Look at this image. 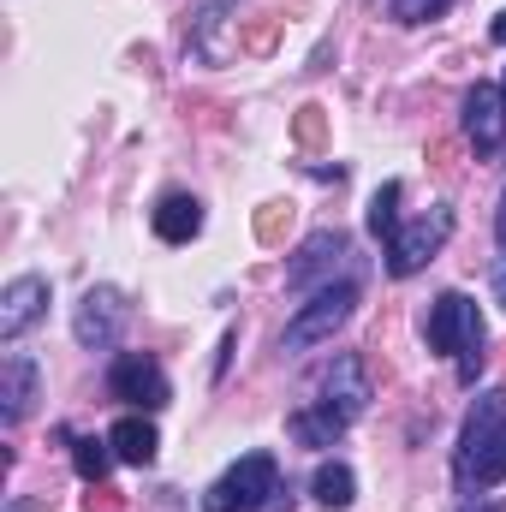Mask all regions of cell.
<instances>
[{"label": "cell", "instance_id": "cell-4", "mask_svg": "<svg viewBox=\"0 0 506 512\" xmlns=\"http://www.w3.org/2000/svg\"><path fill=\"white\" fill-rule=\"evenodd\" d=\"M274 489H280L274 453H245L239 465H227V477H215L203 489V512H262Z\"/></svg>", "mask_w": 506, "mask_h": 512}, {"label": "cell", "instance_id": "cell-13", "mask_svg": "<svg viewBox=\"0 0 506 512\" xmlns=\"http://www.w3.org/2000/svg\"><path fill=\"white\" fill-rule=\"evenodd\" d=\"M149 221H155V239H161V245H191V239L203 233V203H197L191 191H167Z\"/></svg>", "mask_w": 506, "mask_h": 512}, {"label": "cell", "instance_id": "cell-7", "mask_svg": "<svg viewBox=\"0 0 506 512\" xmlns=\"http://www.w3.org/2000/svg\"><path fill=\"white\" fill-rule=\"evenodd\" d=\"M126 292L120 286H90L72 310V334L84 352H114L120 346V328H126Z\"/></svg>", "mask_w": 506, "mask_h": 512}, {"label": "cell", "instance_id": "cell-11", "mask_svg": "<svg viewBox=\"0 0 506 512\" xmlns=\"http://www.w3.org/2000/svg\"><path fill=\"white\" fill-rule=\"evenodd\" d=\"M465 137H471V149H477L483 161L506 149V96H501V84H477V90L465 96Z\"/></svg>", "mask_w": 506, "mask_h": 512}, {"label": "cell", "instance_id": "cell-16", "mask_svg": "<svg viewBox=\"0 0 506 512\" xmlns=\"http://www.w3.org/2000/svg\"><path fill=\"white\" fill-rule=\"evenodd\" d=\"M310 495H316L328 512H346L352 501H358V477H352V465H346V459H322L316 477H310Z\"/></svg>", "mask_w": 506, "mask_h": 512}, {"label": "cell", "instance_id": "cell-14", "mask_svg": "<svg viewBox=\"0 0 506 512\" xmlns=\"http://www.w3.org/2000/svg\"><path fill=\"white\" fill-rule=\"evenodd\" d=\"M286 429H292V441H298V447H334V441H340V435H346L352 423H346L340 411H328V405L316 399V405L292 411V417H286Z\"/></svg>", "mask_w": 506, "mask_h": 512}, {"label": "cell", "instance_id": "cell-24", "mask_svg": "<svg viewBox=\"0 0 506 512\" xmlns=\"http://www.w3.org/2000/svg\"><path fill=\"white\" fill-rule=\"evenodd\" d=\"M501 96H506V84H501Z\"/></svg>", "mask_w": 506, "mask_h": 512}, {"label": "cell", "instance_id": "cell-22", "mask_svg": "<svg viewBox=\"0 0 506 512\" xmlns=\"http://www.w3.org/2000/svg\"><path fill=\"white\" fill-rule=\"evenodd\" d=\"M495 42H501V48H506V12H501V18H495Z\"/></svg>", "mask_w": 506, "mask_h": 512}, {"label": "cell", "instance_id": "cell-6", "mask_svg": "<svg viewBox=\"0 0 506 512\" xmlns=\"http://www.w3.org/2000/svg\"><path fill=\"white\" fill-rule=\"evenodd\" d=\"M352 262V239L340 233V227H322V233H310L298 256L286 262V286L292 292H322V286H334V274Z\"/></svg>", "mask_w": 506, "mask_h": 512}, {"label": "cell", "instance_id": "cell-5", "mask_svg": "<svg viewBox=\"0 0 506 512\" xmlns=\"http://www.w3.org/2000/svg\"><path fill=\"white\" fill-rule=\"evenodd\" d=\"M447 239H453V209H447V203H429V215L405 221V227L387 239V274H393V280H411L417 268H429V256L441 251Z\"/></svg>", "mask_w": 506, "mask_h": 512}, {"label": "cell", "instance_id": "cell-23", "mask_svg": "<svg viewBox=\"0 0 506 512\" xmlns=\"http://www.w3.org/2000/svg\"><path fill=\"white\" fill-rule=\"evenodd\" d=\"M6 512H30V501H6Z\"/></svg>", "mask_w": 506, "mask_h": 512}, {"label": "cell", "instance_id": "cell-9", "mask_svg": "<svg viewBox=\"0 0 506 512\" xmlns=\"http://www.w3.org/2000/svg\"><path fill=\"white\" fill-rule=\"evenodd\" d=\"M48 298H54V286H48L42 274H18V280H6V292H0V340H6V346L24 340V334L48 316Z\"/></svg>", "mask_w": 506, "mask_h": 512}, {"label": "cell", "instance_id": "cell-21", "mask_svg": "<svg viewBox=\"0 0 506 512\" xmlns=\"http://www.w3.org/2000/svg\"><path fill=\"white\" fill-rule=\"evenodd\" d=\"M459 512H506V501H489V495H465Z\"/></svg>", "mask_w": 506, "mask_h": 512}, {"label": "cell", "instance_id": "cell-3", "mask_svg": "<svg viewBox=\"0 0 506 512\" xmlns=\"http://www.w3.org/2000/svg\"><path fill=\"white\" fill-rule=\"evenodd\" d=\"M352 310H358V280H334V286L310 292V304H298V316L286 322L280 352H310V346L334 340V334L352 322Z\"/></svg>", "mask_w": 506, "mask_h": 512}, {"label": "cell", "instance_id": "cell-18", "mask_svg": "<svg viewBox=\"0 0 506 512\" xmlns=\"http://www.w3.org/2000/svg\"><path fill=\"white\" fill-rule=\"evenodd\" d=\"M399 197H405V185H399V179H387L376 197H370V215H364V221H370V233H376L381 245L399 233Z\"/></svg>", "mask_w": 506, "mask_h": 512}, {"label": "cell", "instance_id": "cell-19", "mask_svg": "<svg viewBox=\"0 0 506 512\" xmlns=\"http://www.w3.org/2000/svg\"><path fill=\"white\" fill-rule=\"evenodd\" d=\"M453 0H387V12L399 18V24H429V18H441Z\"/></svg>", "mask_w": 506, "mask_h": 512}, {"label": "cell", "instance_id": "cell-12", "mask_svg": "<svg viewBox=\"0 0 506 512\" xmlns=\"http://www.w3.org/2000/svg\"><path fill=\"white\" fill-rule=\"evenodd\" d=\"M36 393H42V370H36V358L6 352V358H0V423H6V429H18V423L30 417Z\"/></svg>", "mask_w": 506, "mask_h": 512}, {"label": "cell", "instance_id": "cell-2", "mask_svg": "<svg viewBox=\"0 0 506 512\" xmlns=\"http://www.w3.org/2000/svg\"><path fill=\"white\" fill-rule=\"evenodd\" d=\"M423 334H429V352L441 358H459V382L471 387L483 370V310L471 292H441L423 316Z\"/></svg>", "mask_w": 506, "mask_h": 512}, {"label": "cell", "instance_id": "cell-17", "mask_svg": "<svg viewBox=\"0 0 506 512\" xmlns=\"http://www.w3.org/2000/svg\"><path fill=\"white\" fill-rule=\"evenodd\" d=\"M72 465H78V477L96 489V483L114 471V441H108V435H72Z\"/></svg>", "mask_w": 506, "mask_h": 512}, {"label": "cell", "instance_id": "cell-8", "mask_svg": "<svg viewBox=\"0 0 506 512\" xmlns=\"http://www.w3.org/2000/svg\"><path fill=\"white\" fill-rule=\"evenodd\" d=\"M108 393L126 399V405H143V411H161L173 399V382H167V370L149 352H120L108 364Z\"/></svg>", "mask_w": 506, "mask_h": 512}, {"label": "cell", "instance_id": "cell-20", "mask_svg": "<svg viewBox=\"0 0 506 512\" xmlns=\"http://www.w3.org/2000/svg\"><path fill=\"white\" fill-rule=\"evenodd\" d=\"M262 512H292V483H280V489L262 501Z\"/></svg>", "mask_w": 506, "mask_h": 512}, {"label": "cell", "instance_id": "cell-15", "mask_svg": "<svg viewBox=\"0 0 506 512\" xmlns=\"http://www.w3.org/2000/svg\"><path fill=\"white\" fill-rule=\"evenodd\" d=\"M108 441H114V459H126V465H155V453H161V435L149 417H120L108 429Z\"/></svg>", "mask_w": 506, "mask_h": 512}, {"label": "cell", "instance_id": "cell-1", "mask_svg": "<svg viewBox=\"0 0 506 512\" xmlns=\"http://www.w3.org/2000/svg\"><path fill=\"white\" fill-rule=\"evenodd\" d=\"M453 483L459 495H489L495 483H506V387L477 393L453 447Z\"/></svg>", "mask_w": 506, "mask_h": 512}, {"label": "cell", "instance_id": "cell-10", "mask_svg": "<svg viewBox=\"0 0 506 512\" xmlns=\"http://www.w3.org/2000/svg\"><path fill=\"white\" fill-rule=\"evenodd\" d=\"M370 399H376V393H370V370H364V358H358V352H340V358L328 364V376H322V405L340 411L346 423H358Z\"/></svg>", "mask_w": 506, "mask_h": 512}]
</instances>
